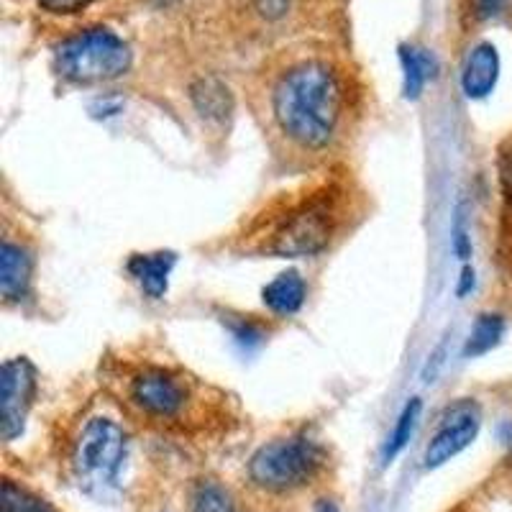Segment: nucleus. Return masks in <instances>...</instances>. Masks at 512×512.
<instances>
[{
	"mask_svg": "<svg viewBox=\"0 0 512 512\" xmlns=\"http://www.w3.org/2000/svg\"><path fill=\"white\" fill-rule=\"evenodd\" d=\"M474 290V269L472 267H464L461 272V285H459V295H466V292Z\"/></svg>",
	"mask_w": 512,
	"mask_h": 512,
	"instance_id": "nucleus-24",
	"label": "nucleus"
},
{
	"mask_svg": "<svg viewBox=\"0 0 512 512\" xmlns=\"http://www.w3.org/2000/svg\"><path fill=\"white\" fill-rule=\"evenodd\" d=\"M510 0H472V11L479 21H489V18H497L507 11Z\"/></svg>",
	"mask_w": 512,
	"mask_h": 512,
	"instance_id": "nucleus-23",
	"label": "nucleus"
},
{
	"mask_svg": "<svg viewBox=\"0 0 512 512\" xmlns=\"http://www.w3.org/2000/svg\"><path fill=\"white\" fill-rule=\"evenodd\" d=\"M254 11L264 18V21H277V18L287 16L290 11V0H254Z\"/></svg>",
	"mask_w": 512,
	"mask_h": 512,
	"instance_id": "nucleus-22",
	"label": "nucleus"
},
{
	"mask_svg": "<svg viewBox=\"0 0 512 512\" xmlns=\"http://www.w3.org/2000/svg\"><path fill=\"white\" fill-rule=\"evenodd\" d=\"M500 80V54L495 44L482 41L469 52L461 70V90L469 100H482L495 90Z\"/></svg>",
	"mask_w": 512,
	"mask_h": 512,
	"instance_id": "nucleus-9",
	"label": "nucleus"
},
{
	"mask_svg": "<svg viewBox=\"0 0 512 512\" xmlns=\"http://www.w3.org/2000/svg\"><path fill=\"white\" fill-rule=\"evenodd\" d=\"M420 410H423V402H420L418 397H413V400H410L408 405L402 408V413H400V418H397L395 428H392L390 438H387V443H384V451H382L384 464H392V459L400 454L402 448L408 446V441L413 438V433H415V425H418Z\"/></svg>",
	"mask_w": 512,
	"mask_h": 512,
	"instance_id": "nucleus-16",
	"label": "nucleus"
},
{
	"mask_svg": "<svg viewBox=\"0 0 512 512\" xmlns=\"http://www.w3.org/2000/svg\"><path fill=\"white\" fill-rule=\"evenodd\" d=\"M190 100L195 111L208 121H226L233 111V95L218 77H200L192 82Z\"/></svg>",
	"mask_w": 512,
	"mask_h": 512,
	"instance_id": "nucleus-13",
	"label": "nucleus"
},
{
	"mask_svg": "<svg viewBox=\"0 0 512 512\" xmlns=\"http://www.w3.org/2000/svg\"><path fill=\"white\" fill-rule=\"evenodd\" d=\"M34 259L21 244L3 241L0 249V295L6 303H21L29 295Z\"/></svg>",
	"mask_w": 512,
	"mask_h": 512,
	"instance_id": "nucleus-10",
	"label": "nucleus"
},
{
	"mask_svg": "<svg viewBox=\"0 0 512 512\" xmlns=\"http://www.w3.org/2000/svg\"><path fill=\"white\" fill-rule=\"evenodd\" d=\"M400 62H402V77H405V98L418 100L420 95H423L428 80L433 77L436 59H433V54L425 52V49L402 47Z\"/></svg>",
	"mask_w": 512,
	"mask_h": 512,
	"instance_id": "nucleus-14",
	"label": "nucleus"
},
{
	"mask_svg": "<svg viewBox=\"0 0 512 512\" xmlns=\"http://www.w3.org/2000/svg\"><path fill=\"white\" fill-rule=\"evenodd\" d=\"M175 264L177 256L172 251H154V254H134L128 259L126 269L146 297L162 300L169 290V274Z\"/></svg>",
	"mask_w": 512,
	"mask_h": 512,
	"instance_id": "nucleus-11",
	"label": "nucleus"
},
{
	"mask_svg": "<svg viewBox=\"0 0 512 512\" xmlns=\"http://www.w3.org/2000/svg\"><path fill=\"white\" fill-rule=\"evenodd\" d=\"M349 93L344 75L326 59L290 64L272 90V116L282 134L308 152L333 144L344 123Z\"/></svg>",
	"mask_w": 512,
	"mask_h": 512,
	"instance_id": "nucleus-1",
	"label": "nucleus"
},
{
	"mask_svg": "<svg viewBox=\"0 0 512 512\" xmlns=\"http://www.w3.org/2000/svg\"><path fill=\"white\" fill-rule=\"evenodd\" d=\"M305 295H308V287H305V280L297 269L277 274L262 290V300L269 313L282 315V318L300 313V308L305 305Z\"/></svg>",
	"mask_w": 512,
	"mask_h": 512,
	"instance_id": "nucleus-12",
	"label": "nucleus"
},
{
	"mask_svg": "<svg viewBox=\"0 0 512 512\" xmlns=\"http://www.w3.org/2000/svg\"><path fill=\"white\" fill-rule=\"evenodd\" d=\"M482 428V410L474 400L464 397L456 400L454 405H448L438 418V428L433 438L425 446L423 466L425 469H438V466L448 464V461L459 456L464 448L474 443Z\"/></svg>",
	"mask_w": 512,
	"mask_h": 512,
	"instance_id": "nucleus-6",
	"label": "nucleus"
},
{
	"mask_svg": "<svg viewBox=\"0 0 512 512\" xmlns=\"http://www.w3.org/2000/svg\"><path fill=\"white\" fill-rule=\"evenodd\" d=\"M0 507H3V512H54L47 502L31 495L29 489L18 487L11 479L3 482V502H0Z\"/></svg>",
	"mask_w": 512,
	"mask_h": 512,
	"instance_id": "nucleus-18",
	"label": "nucleus"
},
{
	"mask_svg": "<svg viewBox=\"0 0 512 512\" xmlns=\"http://www.w3.org/2000/svg\"><path fill=\"white\" fill-rule=\"evenodd\" d=\"M36 3L54 16H72V13H80L93 6L95 0H36Z\"/></svg>",
	"mask_w": 512,
	"mask_h": 512,
	"instance_id": "nucleus-20",
	"label": "nucleus"
},
{
	"mask_svg": "<svg viewBox=\"0 0 512 512\" xmlns=\"http://www.w3.org/2000/svg\"><path fill=\"white\" fill-rule=\"evenodd\" d=\"M313 512H341V510H338L336 502H333V500H326V497H323V500L315 502Z\"/></svg>",
	"mask_w": 512,
	"mask_h": 512,
	"instance_id": "nucleus-25",
	"label": "nucleus"
},
{
	"mask_svg": "<svg viewBox=\"0 0 512 512\" xmlns=\"http://www.w3.org/2000/svg\"><path fill=\"white\" fill-rule=\"evenodd\" d=\"M126 433L116 420L95 415L82 425L75 443L77 474L93 487H111L126 459Z\"/></svg>",
	"mask_w": 512,
	"mask_h": 512,
	"instance_id": "nucleus-5",
	"label": "nucleus"
},
{
	"mask_svg": "<svg viewBox=\"0 0 512 512\" xmlns=\"http://www.w3.org/2000/svg\"><path fill=\"white\" fill-rule=\"evenodd\" d=\"M57 72L75 85H100L126 75L134 54L126 41L111 29H85L64 39L54 54Z\"/></svg>",
	"mask_w": 512,
	"mask_h": 512,
	"instance_id": "nucleus-3",
	"label": "nucleus"
},
{
	"mask_svg": "<svg viewBox=\"0 0 512 512\" xmlns=\"http://www.w3.org/2000/svg\"><path fill=\"white\" fill-rule=\"evenodd\" d=\"M190 512H241L236 500L228 495V489L213 479L195 484L190 495Z\"/></svg>",
	"mask_w": 512,
	"mask_h": 512,
	"instance_id": "nucleus-17",
	"label": "nucleus"
},
{
	"mask_svg": "<svg viewBox=\"0 0 512 512\" xmlns=\"http://www.w3.org/2000/svg\"><path fill=\"white\" fill-rule=\"evenodd\" d=\"M231 326V333L233 338L239 341L244 349H254V346H259L264 341V331L259 323H254V320L249 318H241L236 320V323H228Z\"/></svg>",
	"mask_w": 512,
	"mask_h": 512,
	"instance_id": "nucleus-19",
	"label": "nucleus"
},
{
	"mask_svg": "<svg viewBox=\"0 0 512 512\" xmlns=\"http://www.w3.org/2000/svg\"><path fill=\"white\" fill-rule=\"evenodd\" d=\"M341 208L333 187L315 190L287 205L282 216L272 221L264 239V251L282 259H300L326 251L338 231Z\"/></svg>",
	"mask_w": 512,
	"mask_h": 512,
	"instance_id": "nucleus-2",
	"label": "nucleus"
},
{
	"mask_svg": "<svg viewBox=\"0 0 512 512\" xmlns=\"http://www.w3.org/2000/svg\"><path fill=\"white\" fill-rule=\"evenodd\" d=\"M497 169H500L502 190H505L507 200H512V136L502 144L500 159H497Z\"/></svg>",
	"mask_w": 512,
	"mask_h": 512,
	"instance_id": "nucleus-21",
	"label": "nucleus"
},
{
	"mask_svg": "<svg viewBox=\"0 0 512 512\" xmlns=\"http://www.w3.org/2000/svg\"><path fill=\"white\" fill-rule=\"evenodd\" d=\"M505 336V318L497 313H482L474 323L472 333L466 338L464 344V356L469 359H477V356L489 354Z\"/></svg>",
	"mask_w": 512,
	"mask_h": 512,
	"instance_id": "nucleus-15",
	"label": "nucleus"
},
{
	"mask_svg": "<svg viewBox=\"0 0 512 512\" xmlns=\"http://www.w3.org/2000/svg\"><path fill=\"white\" fill-rule=\"evenodd\" d=\"M128 400L149 418L172 420L185 410L190 390L180 374L162 367H146L128 382Z\"/></svg>",
	"mask_w": 512,
	"mask_h": 512,
	"instance_id": "nucleus-7",
	"label": "nucleus"
},
{
	"mask_svg": "<svg viewBox=\"0 0 512 512\" xmlns=\"http://www.w3.org/2000/svg\"><path fill=\"white\" fill-rule=\"evenodd\" d=\"M326 461L323 448L305 436L264 443L249 461V479L267 492L300 489L320 472Z\"/></svg>",
	"mask_w": 512,
	"mask_h": 512,
	"instance_id": "nucleus-4",
	"label": "nucleus"
},
{
	"mask_svg": "<svg viewBox=\"0 0 512 512\" xmlns=\"http://www.w3.org/2000/svg\"><path fill=\"white\" fill-rule=\"evenodd\" d=\"M36 397V369L29 359H8L0 374V413H3V438L21 436Z\"/></svg>",
	"mask_w": 512,
	"mask_h": 512,
	"instance_id": "nucleus-8",
	"label": "nucleus"
}]
</instances>
